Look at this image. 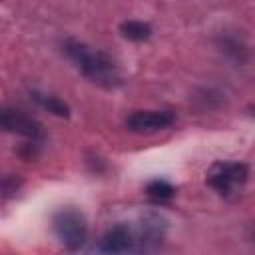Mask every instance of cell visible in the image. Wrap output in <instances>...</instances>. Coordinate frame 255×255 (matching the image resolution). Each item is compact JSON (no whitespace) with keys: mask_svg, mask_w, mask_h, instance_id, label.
<instances>
[{"mask_svg":"<svg viewBox=\"0 0 255 255\" xmlns=\"http://www.w3.org/2000/svg\"><path fill=\"white\" fill-rule=\"evenodd\" d=\"M167 231V221L159 213H145L141 215L137 227H135V241L137 249L135 251H155L159 249L161 241L165 239Z\"/></svg>","mask_w":255,"mask_h":255,"instance_id":"5","label":"cell"},{"mask_svg":"<svg viewBox=\"0 0 255 255\" xmlns=\"http://www.w3.org/2000/svg\"><path fill=\"white\" fill-rule=\"evenodd\" d=\"M0 124L6 131L10 133H16V135H22L30 141H44L46 133H44V126L34 120L32 116L20 112V110H12V108H4L2 110V118H0Z\"/></svg>","mask_w":255,"mask_h":255,"instance_id":"4","label":"cell"},{"mask_svg":"<svg viewBox=\"0 0 255 255\" xmlns=\"http://www.w3.org/2000/svg\"><path fill=\"white\" fill-rule=\"evenodd\" d=\"M249 179V167L243 161H219L207 171V185L221 197L235 195Z\"/></svg>","mask_w":255,"mask_h":255,"instance_id":"3","label":"cell"},{"mask_svg":"<svg viewBox=\"0 0 255 255\" xmlns=\"http://www.w3.org/2000/svg\"><path fill=\"white\" fill-rule=\"evenodd\" d=\"M52 231L64 249L78 251L88 239L86 215L74 205H64L52 215Z\"/></svg>","mask_w":255,"mask_h":255,"instance_id":"2","label":"cell"},{"mask_svg":"<svg viewBox=\"0 0 255 255\" xmlns=\"http://www.w3.org/2000/svg\"><path fill=\"white\" fill-rule=\"evenodd\" d=\"M217 46H219V50H221L227 58H231V60H235V62H239V64H243V62L249 58V48H247L237 36L221 34V36L217 38Z\"/></svg>","mask_w":255,"mask_h":255,"instance_id":"9","label":"cell"},{"mask_svg":"<svg viewBox=\"0 0 255 255\" xmlns=\"http://www.w3.org/2000/svg\"><path fill=\"white\" fill-rule=\"evenodd\" d=\"M30 98L42 108V110H46L48 114H52V116H56V118H70V106L64 102V100H60L58 96H54V94H46V92H32L30 94Z\"/></svg>","mask_w":255,"mask_h":255,"instance_id":"8","label":"cell"},{"mask_svg":"<svg viewBox=\"0 0 255 255\" xmlns=\"http://www.w3.org/2000/svg\"><path fill=\"white\" fill-rule=\"evenodd\" d=\"M145 195L151 203L163 205L175 197V185H171L167 179H151L145 185Z\"/></svg>","mask_w":255,"mask_h":255,"instance_id":"10","label":"cell"},{"mask_svg":"<svg viewBox=\"0 0 255 255\" xmlns=\"http://www.w3.org/2000/svg\"><path fill=\"white\" fill-rule=\"evenodd\" d=\"M98 249L104 253H128L137 249L135 241V229L128 223H116L112 225L98 243Z\"/></svg>","mask_w":255,"mask_h":255,"instance_id":"7","label":"cell"},{"mask_svg":"<svg viewBox=\"0 0 255 255\" xmlns=\"http://www.w3.org/2000/svg\"><path fill=\"white\" fill-rule=\"evenodd\" d=\"M62 50L66 58L86 76L90 82L102 86V88H118L122 80V72L114 58L102 50H94L88 44L76 40V38H66L62 42Z\"/></svg>","mask_w":255,"mask_h":255,"instance_id":"1","label":"cell"},{"mask_svg":"<svg viewBox=\"0 0 255 255\" xmlns=\"http://www.w3.org/2000/svg\"><path fill=\"white\" fill-rule=\"evenodd\" d=\"M120 32L124 38L131 40V42H143L151 36V26L141 20H124L120 24Z\"/></svg>","mask_w":255,"mask_h":255,"instance_id":"11","label":"cell"},{"mask_svg":"<svg viewBox=\"0 0 255 255\" xmlns=\"http://www.w3.org/2000/svg\"><path fill=\"white\" fill-rule=\"evenodd\" d=\"M22 185V179L16 175H6L2 181V199H8L10 195H14Z\"/></svg>","mask_w":255,"mask_h":255,"instance_id":"12","label":"cell"},{"mask_svg":"<svg viewBox=\"0 0 255 255\" xmlns=\"http://www.w3.org/2000/svg\"><path fill=\"white\" fill-rule=\"evenodd\" d=\"M175 116L167 110H137L126 118V128L135 133H153L171 128Z\"/></svg>","mask_w":255,"mask_h":255,"instance_id":"6","label":"cell"}]
</instances>
